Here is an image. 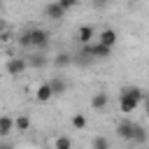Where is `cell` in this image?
Masks as SVG:
<instances>
[{"label":"cell","mask_w":149,"mask_h":149,"mask_svg":"<svg viewBox=\"0 0 149 149\" xmlns=\"http://www.w3.org/2000/svg\"><path fill=\"white\" fill-rule=\"evenodd\" d=\"M16 42H19V47H30V30H23L16 37Z\"/></svg>","instance_id":"obj_19"},{"label":"cell","mask_w":149,"mask_h":149,"mask_svg":"<svg viewBox=\"0 0 149 149\" xmlns=\"http://www.w3.org/2000/svg\"><path fill=\"white\" fill-rule=\"evenodd\" d=\"M51 149H74L72 137H70V135H65V133L54 135V137H51Z\"/></svg>","instance_id":"obj_10"},{"label":"cell","mask_w":149,"mask_h":149,"mask_svg":"<svg viewBox=\"0 0 149 149\" xmlns=\"http://www.w3.org/2000/svg\"><path fill=\"white\" fill-rule=\"evenodd\" d=\"M137 149H147V147H144V144H142V147H137Z\"/></svg>","instance_id":"obj_24"},{"label":"cell","mask_w":149,"mask_h":149,"mask_svg":"<svg viewBox=\"0 0 149 149\" xmlns=\"http://www.w3.org/2000/svg\"><path fill=\"white\" fill-rule=\"evenodd\" d=\"M44 14H47V19H51V21H63L68 12H65V9L54 0V2H49V5L44 7Z\"/></svg>","instance_id":"obj_7"},{"label":"cell","mask_w":149,"mask_h":149,"mask_svg":"<svg viewBox=\"0 0 149 149\" xmlns=\"http://www.w3.org/2000/svg\"><path fill=\"white\" fill-rule=\"evenodd\" d=\"M107 102H109V95H107L105 91H95V93L91 95V107H93L95 112H102V109L107 107Z\"/></svg>","instance_id":"obj_11"},{"label":"cell","mask_w":149,"mask_h":149,"mask_svg":"<svg viewBox=\"0 0 149 149\" xmlns=\"http://www.w3.org/2000/svg\"><path fill=\"white\" fill-rule=\"evenodd\" d=\"M56 2H58L65 12H70V9H74V7L79 5V0H56Z\"/></svg>","instance_id":"obj_20"},{"label":"cell","mask_w":149,"mask_h":149,"mask_svg":"<svg viewBox=\"0 0 149 149\" xmlns=\"http://www.w3.org/2000/svg\"><path fill=\"white\" fill-rule=\"evenodd\" d=\"M142 98H144V91H142V88H137V86H126V88H121V93H119V109H121L123 114H130V112H135V109L140 107Z\"/></svg>","instance_id":"obj_1"},{"label":"cell","mask_w":149,"mask_h":149,"mask_svg":"<svg viewBox=\"0 0 149 149\" xmlns=\"http://www.w3.org/2000/svg\"><path fill=\"white\" fill-rule=\"evenodd\" d=\"M72 63V54H68V51H58L56 56H54V65L56 68H65V65H70Z\"/></svg>","instance_id":"obj_17"},{"label":"cell","mask_w":149,"mask_h":149,"mask_svg":"<svg viewBox=\"0 0 149 149\" xmlns=\"http://www.w3.org/2000/svg\"><path fill=\"white\" fill-rule=\"evenodd\" d=\"M116 40H119V35H116L114 28H105V30H100V33L95 35V42H100V44H105V47H114Z\"/></svg>","instance_id":"obj_8"},{"label":"cell","mask_w":149,"mask_h":149,"mask_svg":"<svg viewBox=\"0 0 149 149\" xmlns=\"http://www.w3.org/2000/svg\"><path fill=\"white\" fill-rule=\"evenodd\" d=\"M70 126H72L74 130H84V128L88 126V121H86V116H84L81 112H74V114L70 116Z\"/></svg>","instance_id":"obj_15"},{"label":"cell","mask_w":149,"mask_h":149,"mask_svg":"<svg viewBox=\"0 0 149 149\" xmlns=\"http://www.w3.org/2000/svg\"><path fill=\"white\" fill-rule=\"evenodd\" d=\"M30 47L42 51L49 47V33L44 28H30Z\"/></svg>","instance_id":"obj_4"},{"label":"cell","mask_w":149,"mask_h":149,"mask_svg":"<svg viewBox=\"0 0 149 149\" xmlns=\"http://www.w3.org/2000/svg\"><path fill=\"white\" fill-rule=\"evenodd\" d=\"M147 137H149V135H147V130H144V128L137 123V128H135V133H133V137H130V144H135V147H142V144L147 142Z\"/></svg>","instance_id":"obj_16"},{"label":"cell","mask_w":149,"mask_h":149,"mask_svg":"<svg viewBox=\"0 0 149 149\" xmlns=\"http://www.w3.org/2000/svg\"><path fill=\"white\" fill-rule=\"evenodd\" d=\"M81 56H86L91 61H107L112 56V47H105L100 42H91V44L81 47Z\"/></svg>","instance_id":"obj_2"},{"label":"cell","mask_w":149,"mask_h":149,"mask_svg":"<svg viewBox=\"0 0 149 149\" xmlns=\"http://www.w3.org/2000/svg\"><path fill=\"white\" fill-rule=\"evenodd\" d=\"M14 133V116L2 114L0 116V137H9Z\"/></svg>","instance_id":"obj_13"},{"label":"cell","mask_w":149,"mask_h":149,"mask_svg":"<svg viewBox=\"0 0 149 149\" xmlns=\"http://www.w3.org/2000/svg\"><path fill=\"white\" fill-rule=\"evenodd\" d=\"M0 149H14L12 144H7V142H0Z\"/></svg>","instance_id":"obj_23"},{"label":"cell","mask_w":149,"mask_h":149,"mask_svg":"<svg viewBox=\"0 0 149 149\" xmlns=\"http://www.w3.org/2000/svg\"><path fill=\"white\" fill-rule=\"evenodd\" d=\"M49 86H51V93H54V98H58V95L68 93V81H65L61 74L51 77V79H49Z\"/></svg>","instance_id":"obj_9"},{"label":"cell","mask_w":149,"mask_h":149,"mask_svg":"<svg viewBox=\"0 0 149 149\" xmlns=\"http://www.w3.org/2000/svg\"><path fill=\"white\" fill-rule=\"evenodd\" d=\"M95 35H98V30H95L93 26L84 23V26H79V28H77V33H74V40H77V44H79V47H84V44H91V42H95Z\"/></svg>","instance_id":"obj_3"},{"label":"cell","mask_w":149,"mask_h":149,"mask_svg":"<svg viewBox=\"0 0 149 149\" xmlns=\"http://www.w3.org/2000/svg\"><path fill=\"white\" fill-rule=\"evenodd\" d=\"M91 149H112V144H109V140H107L105 135H93Z\"/></svg>","instance_id":"obj_18"},{"label":"cell","mask_w":149,"mask_h":149,"mask_svg":"<svg viewBox=\"0 0 149 149\" xmlns=\"http://www.w3.org/2000/svg\"><path fill=\"white\" fill-rule=\"evenodd\" d=\"M91 5H93L95 9H102V7H107V5H109V0H91Z\"/></svg>","instance_id":"obj_21"},{"label":"cell","mask_w":149,"mask_h":149,"mask_svg":"<svg viewBox=\"0 0 149 149\" xmlns=\"http://www.w3.org/2000/svg\"><path fill=\"white\" fill-rule=\"evenodd\" d=\"M14 130H19V133H28V130H30V116H28V114H19V116H14Z\"/></svg>","instance_id":"obj_14"},{"label":"cell","mask_w":149,"mask_h":149,"mask_svg":"<svg viewBox=\"0 0 149 149\" xmlns=\"http://www.w3.org/2000/svg\"><path fill=\"white\" fill-rule=\"evenodd\" d=\"M51 98H54V93H51L49 81H44V84H40V86L35 88V100H37V102H49Z\"/></svg>","instance_id":"obj_12"},{"label":"cell","mask_w":149,"mask_h":149,"mask_svg":"<svg viewBox=\"0 0 149 149\" xmlns=\"http://www.w3.org/2000/svg\"><path fill=\"white\" fill-rule=\"evenodd\" d=\"M26 68H28V61H26V58H19V56H14V58H9V61L5 63V70H7L9 77H19Z\"/></svg>","instance_id":"obj_5"},{"label":"cell","mask_w":149,"mask_h":149,"mask_svg":"<svg viewBox=\"0 0 149 149\" xmlns=\"http://www.w3.org/2000/svg\"><path fill=\"white\" fill-rule=\"evenodd\" d=\"M135 128H137V123H135V121L123 119V121H119V123H116V135H119L123 142H130V137H133Z\"/></svg>","instance_id":"obj_6"},{"label":"cell","mask_w":149,"mask_h":149,"mask_svg":"<svg viewBox=\"0 0 149 149\" xmlns=\"http://www.w3.org/2000/svg\"><path fill=\"white\" fill-rule=\"evenodd\" d=\"M142 107H144V112L149 114V93H144V98H142V102H140Z\"/></svg>","instance_id":"obj_22"}]
</instances>
